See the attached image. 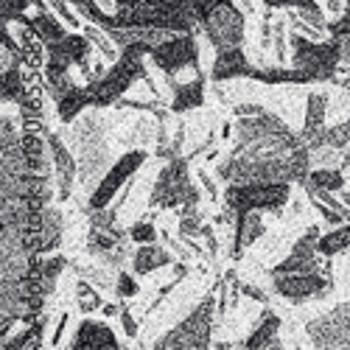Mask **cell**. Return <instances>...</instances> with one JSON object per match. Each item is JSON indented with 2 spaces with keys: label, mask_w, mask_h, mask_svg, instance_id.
<instances>
[{
  "label": "cell",
  "mask_w": 350,
  "mask_h": 350,
  "mask_svg": "<svg viewBox=\"0 0 350 350\" xmlns=\"http://www.w3.org/2000/svg\"><path fill=\"white\" fill-rule=\"evenodd\" d=\"M221 183H306L311 174L308 146L288 126L264 137L236 140L230 154L216 165Z\"/></svg>",
  "instance_id": "cell-1"
},
{
  "label": "cell",
  "mask_w": 350,
  "mask_h": 350,
  "mask_svg": "<svg viewBox=\"0 0 350 350\" xmlns=\"http://www.w3.org/2000/svg\"><path fill=\"white\" fill-rule=\"evenodd\" d=\"M216 0H115L118 12L104 14L96 0H73L79 14L101 28H163L174 34H193Z\"/></svg>",
  "instance_id": "cell-2"
},
{
  "label": "cell",
  "mask_w": 350,
  "mask_h": 350,
  "mask_svg": "<svg viewBox=\"0 0 350 350\" xmlns=\"http://www.w3.org/2000/svg\"><path fill=\"white\" fill-rule=\"evenodd\" d=\"M104 129H107V124L96 112L79 115L70 126V146H73V154L79 163V183L84 185L87 193H93L96 185L104 180V174L112 168Z\"/></svg>",
  "instance_id": "cell-3"
},
{
  "label": "cell",
  "mask_w": 350,
  "mask_h": 350,
  "mask_svg": "<svg viewBox=\"0 0 350 350\" xmlns=\"http://www.w3.org/2000/svg\"><path fill=\"white\" fill-rule=\"evenodd\" d=\"M143 56H149V48L143 45H129L121 51L118 62H115L104 76L93 79L84 84V93H87V101H90V107H109V104H118L124 98V93L129 90V87L143 79L146 84L154 90L152 79L146 76V65H143Z\"/></svg>",
  "instance_id": "cell-4"
},
{
  "label": "cell",
  "mask_w": 350,
  "mask_h": 350,
  "mask_svg": "<svg viewBox=\"0 0 350 350\" xmlns=\"http://www.w3.org/2000/svg\"><path fill=\"white\" fill-rule=\"evenodd\" d=\"M291 62L297 70H303L311 81H331L336 76V68L342 62V42L331 37L328 42L308 40L303 34H291Z\"/></svg>",
  "instance_id": "cell-5"
},
{
  "label": "cell",
  "mask_w": 350,
  "mask_h": 350,
  "mask_svg": "<svg viewBox=\"0 0 350 350\" xmlns=\"http://www.w3.org/2000/svg\"><path fill=\"white\" fill-rule=\"evenodd\" d=\"M213 314H216V300L213 295L202 297L199 306L183 319V323L174 325L165 336H160L154 342L157 350H174V347H193L202 350L211 345V334H213Z\"/></svg>",
  "instance_id": "cell-6"
},
{
  "label": "cell",
  "mask_w": 350,
  "mask_h": 350,
  "mask_svg": "<svg viewBox=\"0 0 350 350\" xmlns=\"http://www.w3.org/2000/svg\"><path fill=\"white\" fill-rule=\"evenodd\" d=\"M199 202V191L191 183L188 174V157H174L163 165V171L157 174V183L152 188V208H185V205H196Z\"/></svg>",
  "instance_id": "cell-7"
},
{
  "label": "cell",
  "mask_w": 350,
  "mask_h": 350,
  "mask_svg": "<svg viewBox=\"0 0 350 350\" xmlns=\"http://www.w3.org/2000/svg\"><path fill=\"white\" fill-rule=\"evenodd\" d=\"M288 183H230L224 188V205L230 213L247 211H280L288 202Z\"/></svg>",
  "instance_id": "cell-8"
},
{
  "label": "cell",
  "mask_w": 350,
  "mask_h": 350,
  "mask_svg": "<svg viewBox=\"0 0 350 350\" xmlns=\"http://www.w3.org/2000/svg\"><path fill=\"white\" fill-rule=\"evenodd\" d=\"M202 28L211 40L216 51H230V48H241L244 42V14L232 0H216L208 9Z\"/></svg>",
  "instance_id": "cell-9"
},
{
  "label": "cell",
  "mask_w": 350,
  "mask_h": 350,
  "mask_svg": "<svg viewBox=\"0 0 350 350\" xmlns=\"http://www.w3.org/2000/svg\"><path fill=\"white\" fill-rule=\"evenodd\" d=\"M308 160L311 168L345 171L350 165V118L336 126H325L323 135L308 143Z\"/></svg>",
  "instance_id": "cell-10"
},
{
  "label": "cell",
  "mask_w": 350,
  "mask_h": 350,
  "mask_svg": "<svg viewBox=\"0 0 350 350\" xmlns=\"http://www.w3.org/2000/svg\"><path fill=\"white\" fill-rule=\"evenodd\" d=\"M149 56H152V62L165 73L168 84L177 81V73H183L185 68H191V70L199 68V48H196L193 34H177V37H171L163 45L152 48Z\"/></svg>",
  "instance_id": "cell-11"
},
{
  "label": "cell",
  "mask_w": 350,
  "mask_h": 350,
  "mask_svg": "<svg viewBox=\"0 0 350 350\" xmlns=\"http://www.w3.org/2000/svg\"><path fill=\"white\" fill-rule=\"evenodd\" d=\"M306 331L314 347H325V350L350 347V303H342L323 317H314L306 325Z\"/></svg>",
  "instance_id": "cell-12"
},
{
  "label": "cell",
  "mask_w": 350,
  "mask_h": 350,
  "mask_svg": "<svg viewBox=\"0 0 350 350\" xmlns=\"http://www.w3.org/2000/svg\"><path fill=\"white\" fill-rule=\"evenodd\" d=\"M275 291L280 297L291 300V303H306V300H317L325 297L331 291V278L328 269H317V272H291V275H272Z\"/></svg>",
  "instance_id": "cell-13"
},
{
  "label": "cell",
  "mask_w": 350,
  "mask_h": 350,
  "mask_svg": "<svg viewBox=\"0 0 350 350\" xmlns=\"http://www.w3.org/2000/svg\"><path fill=\"white\" fill-rule=\"evenodd\" d=\"M143 163H146V152H143V149L126 152L118 163H115V165L104 174V180H101V183L96 185V191L90 193V211L109 208V202L115 199V193H118V191L135 177V171H140Z\"/></svg>",
  "instance_id": "cell-14"
},
{
  "label": "cell",
  "mask_w": 350,
  "mask_h": 350,
  "mask_svg": "<svg viewBox=\"0 0 350 350\" xmlns=\"http://www.w3.org/2000/svg\"><path fill=\"white\" fill-rule=\"evenodd\" d=\"M319 227H308L306 236L297 239L291 252L272 269V275H291V272H317L319 269ZM328 269V267H325Z\"/></svg>",
  "instance_id": "cell-15"
},
{
  "label": "cell",
  "mask_w": 350,
  "mask_h": 350,
  "mask_svg": "<svg viewBox=\"0 0 350 350\" xmlns=\"http://www.w3.org/2000/svg\"><path fill=\"white\" fill-rule=\"evenodd\" d=\"M45 137H48L51 154H53V174H56V185H59V199H70L73 180H79V163H76V154L62 143L59 135L45 132Z\"/></svg>",
  "instance_id": "cell-16"
},
{
  "label": "cell",
  "mask_w": 350,
  "mask_h": 350,
  "mask_svg": "<svg viewBox=\"0 0 350 350\" xmlns=\"http://www.w3.org/2000/svg\"><path fill=\"white\" fill-rule=\"evenodd\" d=\"M255 65L244 56L241 48H230V51H216V62H213V81H230V79H252Z\"/></svg>",
  "instance_id": "cell-17"
},
{
  "label": "cell",
  "mask_w": 350,
  "mask_h": 350,
  "mask_svg": "<svg viewBox=\"0 0 350 350\" xmlns=\"http://www.w3.org/2000/svg\"><path fill=\"white\" fill-rule=\"evenodd\" d=\"M260 236H264V216L260 211L236 213V241H232V258H241Z\"/></svg>",
  "instance_id": "cell-18"
},
{
  "label": "cell",
  "mask_w": 350,
  "mask_h": 350,
  "mask_svg": "<svg viewBox=\"0 0 350 350\" xmlns=\"http://www.w3.org/2000/svg\"><path fill=\"white\" fill-rule=\"evenodd\" d=\"M171 90H174V101H171L174 112L196 109V107H202V101H205V76L199 70L191 81H174Z\"/></svg>",
  "instance_id": "cell-19"
},
{
  "label": "cell",
  "mask_w": 350,
  "mask_h": 350,
  "mask_svg": "<svg viewBox=\"0 0 350 350\" xmlns=\"http://www.w3.org/2000/svg\"><path fill=\"white\" fill-rule=\"evenodd\" d=\"M325 112H328V96L325 93H311L306 101V124L300 132V140L308 146L325 132Z\"/></svg>",
  "instance_id": "cell-20"
},
{
  "label": "cell",
  "mask_w": 350,
  "mask_h": 350,
  "mask_svg": "<svg viewBox=\"0 0 350 350\" xmlns=\"http://www.w3.org/2000/svg\"><path fill=\"white\" fill-rule=\"evenodd\" d=\"M73 347H118V336L112 334L107 323H96V319H81L76 331Z\"/></svg>",
  "instance_id": "cell-21"
},
{
  "label": "cell",
  "mask_w": 350,
  "mask_h": 350,
  "mask_svg": "<svg viewBox=\"0 0 350 350\" xmlns=\"http://www.w3.org/2000/svg\"><path fill=\"white\" fill-rule=\"evenodd\" d=\"M280 317L275 314V311H264V317H260V323H258V328L241 342L244 347H260V350H278L280 347Z\"/></svg>",
  "instance_id": "cell-22"
},
{
  "label": "cell",
  "mask_w": 350,
  "mask_h": 350,
  "mask_svg": "<svg viewBox=\"0 0 350 350\" xmlns=\"http://www.w3.org/2000/svg\"><path fill=\"white\" fill-rule=\"evenodd\" d=\"M174 258L165 247H157V244H140V250L132 255V269L135 275H152L163 267H171Z\"/></svg>",
  "instance_id": "cell-23"
},
{
  "label": "cell",
  "mask_w": 350,
  "mask_h": 350,
  "mask_svg": "<svg viewBox=\"0 0 350 350\" xmlns=\"http://www.w3.org/2000/svg\"><path fill=\"white\" fill-rule=\"evenodd\" d=\"M20 25H25L28 31H31L34 37H40L45 45L48 42H56V40H62V37H68V31H65V25L56 20L53 14H48V12H37V17H20L17 20Z\"/></svg>",
  "instance_id": "cell-24"
},
{
  "label": "cell",
  "mask_w": 350,
  "mask_h": 350,
  "mask_svg": "<svg viewBox=\"0 0 350 350\" xmlns=\"http://www.w3.org/2000/svg\"><path fill=\"white\" fill-rule=\"evenodd\" d=\"M0 96H3V101H12L17 107L31 101V96H28V90H25V81H23V70L20 68H9V70L0 73Z\"/></svg>",
  "instance_id": "cell-25"
},
{
  "label": "cell",
  "mask_w": 350,
  "mask_h": 350,
  "mask_svg": "<svg viewBox=\"0 0 350 350\" xmlns=\"http://www.w3.org/2000/svg\"><path fill=\"white\" fill-rule=\"evenodd\" d=\"M42 334H45V319L37 317L34 323H28L14 339H3V350H40L42 347Z\"/></svg>",
  "instance_id": "cell-26"
},
{
  "label": "cell",
  "mask_w": 350,
  "mask_h": 350,
  "mask_svg": "<svg viewBox=\"0 0 350 350\" xmlns=\"http://www.w3.org/2000/svg\"><path fill=\"white\" fill-rule=\"evenodd\" d=\"M319 252L323 258H334L339 252H350V221L347 224H339L336 230L319 236Z\"/></svg>",
  "instance_id": "cell-27"
},
{
  "label": "cell",
  "mask_w": 350,
  "mask_h": 350,
  "mask_svg": "<svg viewBox=\"0 0 350 350\" xmlns=\"http://www.w3.org/2000/svg\"><path fill=\"white\" fill-rule=\"evenodd\" d=\"M306 183H311L317 188H325V191H342L345 188V174L336 171V168H311Z\"/></svg>",
  "instance_id": "cell-28"
},
{
  "label": "cell",
  "mask_w": 350,
  "mask_h": 350,
  "mask_svg": "<svg viewBox=\"0 0 350 350\" xmlns=\"http://www.w3.org/2000/svg\"><path fill=\"white\" fill-rule=\"evenodd\" d=\"M76 303H79V308L84 314L104 308V300H101V295L96 291V286H90V280H84V278L76 283Z\"/></svg>",
  "instance_id": "cell-29"
},
{
  "label": "cell",
  "mask_w": 350,
  "mask_h": 350,
  "mask_svg": "<svg viewBox=\"0 0 350 350\" xmlns=\"http://www.w3.org/2000/svg\"><path fill=\"white\" fill-rule=\"evenodd\" d=\"M28 6H37L40 12H45L42 0H0V17H3V25L17 23Z\"/></svg>",
  "instance_id": "cell-30"
},
{
  "label": "cell",
  "mask_w": 350,
  "mask_h": 350,
  "mask_svg": "<svg viewBox=\"0 0 350 350\" xmlns=\"http://www.w3.org/2000/svg\"><path fill=\"white\" fill-rule=\"evenodd\" d=\"M84 34H87V40H90V42L107 56V59L118 62V48H115V42L107 37V31H104L101 25H87V28H84Z\"/></svg>",
  "instance_id": "cell-31"
},
{
  "label": "cell",
  "mask_w": 350,
  "mask_h": 350,
  "mask_svg": "<svg viewBox=\"0 0 350 350\" xmlns=\"http://www.w3.org/2000/svg\"><path fill=\"white\" fill-rule=\"evenodd\" d=\"M129 239L137 241V244H152V241L157 239V230H154L152 221H137V224H132V230H129Z\"/></svg>",
  "instance_id": "cell-32"
},
{
  "label": "cell",
  "mask_w": 350,
  "mask_h": 350,
  "mask_svg": "<svg viewBox=\"0 0 350 350\" xmlns=\"http://www.w3.org/2000/svg\"><path fill=\"white\" fill-rule=\"evenodd\" d=\"M115 291H118V297H135L140 286L135 283V278L129 272H118V283H115Z\"/></svg>",
  "instance_id": "cell-33"
},
{
  "label": "cell",
  "mask_w": 350,
  "mask_h": 350,
  "mask_svg": "<svg viewBox=\"0 0 350 350\" xmlns=\"http://www.w3.org/2000/svg\"><path fill=\"white\" fill-rule=\"evenodd\" d=\"M264 3H267L269 9H275V6H288V9H319L314 0H264Z\"/></svg>",
  "instance_id": "cell-34"
},
{
  "label": "cell",
  "mask_w": 350,
  "mask_h": 350,
  "mask_svg": "<svg viewBox=\"0 0 350 350\" xmlns=\"http://www.w3.org/2000/svg\"><path fill=\"white\" fill-rule=\"evenodd\" d=\"M51 6H53V12L59 14V17H62L68 25H79V17L73 14V9L65 3V0H51Z\"/></svg>",
  "instance_id": "cell-35"
},
{
  "label": "cell",
  "mask_w": 350,
  "mask_h": 350,
  "mask_svg": "<svg viewBox=\"0 0 350 350\" xmlns=\"http://www.w3.org/2000/svg\"><path fill=\"white\" fill-rule=\"evenodd\" d=\"M275 62H286V34H283V23L275 25Z\"/></svg>",
  "instance_id": "cell-36"
},
{
  "label": "cell",
  "mask_w": 350,
  "mask_h": 350,
  "mask_svg": "<svg viewBox=\"0 0 350 350\" xmlns=\"http://www.w3.org/2000/svg\"><path fill=\"white\" fill-rule=\"evenodd\" d=\"M121 325H124V334L126 336H137V323H135V317H132V311L129 308H121Z\"/></svg>",
  "instance_id": "cell-37"
},
{
  "label": "cell",
  "mask_w": 350,
  "mask_h": 350,
  "mask_svg": "<svg viewBox=\"0 0 350 350\" xmlns=\"http://www.w3.org/2000/svg\"><path fill=\"white\" fill-rule=\"evenodd\" d=\"M232 112H236L239 118H244V115H260V112H267V109L260 107V104H236V107H232Z\"/></svg>",
  "instance_id": "cell-38"
},
{
  "label": "cell",
  "mask_w": 350,
  "mask_h": 350,
  "mask_svg": "<svg viewBox=\"0 0 350 350\" xmlns=\"http://www.w3.org/2000/svg\"><path fill=\"white\" fill-rule=\"evenodd\" d=\"M202 239H205L208 241V250H211V255H216L219 252V241H216V236H213V230L205 224V227H202Z\"/></svg>",
  "instance_id": "cell-39"
},
{
  "label": "cell",
  "mask_w": 350,
  "mask_h": 350,
  "mask_svg": "<svg viewBox=\"0 0 350 350\" xmlns=\"http://www.w3.org/2000/svg\"><path fill=\"white\" fill-rule=\"evenodd\" d=\"M241 291H244L247 297L258 300V303H269V297H267V295H264V291H260V288H255V286H241Z\"/></svg>",
  "instance_id": "cell-40"
},
{
  "label": "cell",
  "mask_w": 350,
  "mask_h": 350,
  "mask_svg": "<svg viewBox=\"0 0 350 350\" xmlns=\"http://www.w3.org/2000/svg\"><path fill=\"white\" fill-rule=\"evenodd\" d=\"M65 328H68V314H62V317H59V325H56V331H53V339H51V345H59V339H62Z\"/></svg>",
  "instance_id": "cell-41"
},
{
  "label": "cell",
  "mask_w": 350,
  "mask_h": 350,
  "mask_svg": "<svg viewBox=\"0 0 350 350\" xmlns=\"http://www.w3.org/2000/svg\"><path fill=\"white\" fill-rule=\"evenodd\" d=\"M336 40L342 42V62L350 65V34H347V37H336Z\"/></svg>",
  "instance_id": "cell-42"
},
{
  "label": "cell",
  "mask_w": 350,
  "mask_h": 350,
  "mask_svg": "<svg viewBox=\"0 0 350 350\" xmlns=\"http://www.w3.org/2000/svg\"><path fill=\"white\" fill-rule=\"evenodd\" d=\"M199 183H202V185H205V188H208V193H211V196H216V185H213V180L208 177V174H205V171H199Z\"/></svg>",
  "instance_id": "cell-43"
},
{
  "label": "cell",
  "mask_w": 350,
  "mask_h": 350,
  "mask_svg": "<svg viewBox=\"0 0 350 350\" xmlns=\"http://www.w3.org/2000/svg\"><path fill=\"white\" fill-rule=\"evenodd\" d=\"M328 9H331L334 14H339V12H342V3H339V0H328Z\"/></svg>",
  "instance_id": "cell-44"
},
{
  "label": "cell",
  "mask_w": 350,
  "mask_h": 350,
  "mask_svg": "<svg viewBox=\"0 0 350 350\" xmlns=\"http://www.w3.org/2000/svg\"><path fill=\"white\" fill-rule=\"evenodd\" d=\"M101 311H104L107 317H115V314H118V306H107V303H104V308H101Z\"/></svg>",
  "instance_id": "cell-45"
},
{
  "label": "cell",
  "mask_w": 350,
  "mask_h": 350,
  "mask_svg": "<svg viewBox=\"0 0 350 350\" xmlns=\"http://www.w3.org/2000/svg\"><path fill=\"white\" fill-rule=\"evenodd\" d=\"M342 202H345V205H347V208H350V193H347V191H345V188H342Z\"/></svg>",
  "instance_id": "cell-46"
},
{
  "label": "cell",
  "mask_w": 350,
  "mask_h": 350,
  "mask_svg": "<svg viewBox=\"0 0 350 350\" xmlns=\"http://www.w3.org/2000/svg\"><path fill=\"white\" fill-rule=\"evenodd\" d=\"M98 6H112V0H96Z\"/></svg>",
  "instance_id": "cell-47"
},
{
  "label": "cell",
  "mask_w": 350,
  "mask_h": 350,
  "mask_svg": "<svg viewBox=\"0 0 350 350\" xmlns=\"http://www.w3.org/2000/svg\"><path fill=\"white\" fill-rule=\"evenodd\" d=\"M347 87H350V73H347Z\"/></svg>",
  "instance_id": "cell-48"
},
{
  "label": "cell",
  "mask_w": 350,
  "mask_h": 350,
  "mask_svg": "<svg viewBox=\"0 0 350 350\" xmlns=\"http://www.w3.org/2000/svg\"><path fill=\"white\" fill-rule=\"evenodd\" d=\"M347 9H350V0H347Z\"/></svg>",
  "instance_id": "cell-49"
}]
</instances>
